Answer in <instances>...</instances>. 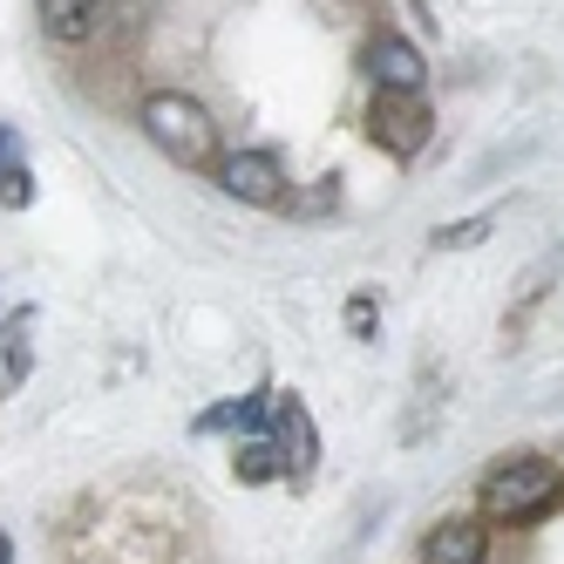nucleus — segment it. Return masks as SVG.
Segmentation results:
<instances>
[{
  "label": "nucleus",
  "mask_w": 564,
  "mask_h": 564,
  "mask_svg": "<svg viewBox=\"0 0 564 564\" xmlns=\"http://www.w3.org/2000/svg\"><path fill=\"white\" fill-rule=\"evenodd\" d=\"M34 14H42V34H48V42H62V48H68V42H89L96 21H102L96 0H42Z\"/></svg>",
  "instance_id": "6e6552de"
},
{
  "label": "nucleus",
  "mask_w": 564,
  "mask_h": 564,
  "mask_svg": "<svg viewBox=\"0 0 564 564\" xmlns=\"http://www.w3.org/2000/svg\"><path fill=\"white\" fill-rule=\"evenodd\" d=\"M482 231H490V218H463V225H442V231H435V246H476Z\"/></svg>",
  "instance_id": "f8f14e48"
},
{
  "label": "nucleus",
  "mask_w": 564,
  "mask_h": 564,
  "mask_svg": "<svg viewBox=\"0 0 564 564\" xmlns=\"http://www.w3.org/2000/svg\"><path fill=\"white\" fill-rule=\"evenodd\" d=\"M238 476L246 482H272V476H286L279 469V449H272V435L259 429V435H246V449H238Z\"/></svg>",
  "instance_id": "9d476101"
},
{
  "label": "nucleus",
  "mask_w": 564,
  "mask_h": 564,
  "mask_svg": "<svg viewBox=\"0 0 564 564\" xmlns=\"http://www.w3.org/2000/svg\"><path fill=\"white\" fill-rule=\"evenodd\" d=\"M0 564H14V544H8V531H0Z\"/></svg>",
  "instance_id": "dca6fc26"
},
{
  "label": "nucleus",
  "mask_w": 564,
  "mask_h": 564,
  "mask_svg": "<svg viewBox=\"0 0 564 564\" xmlns=\"http://www.w3.org/2000/svg\"><path fill=\"white\" fill-rule=\"evenodd\" d=\"M557 490H564V476L544 456H510V463H497L482 476V503L497 517H538V510L557 503Z\"/></svg>",
  "instance_id": "f03ea898"
},
{
  "label": "nucleus",
  "mask_w": 564,
  "mask_h": 564,
  "mask_svg": "<svg viewBox=\"0 0 564 564\" xmlns=\"http://www.w3.org/2000/svg\"><path fill=\"white\" fill-rule=\"evenodd\" d=\"M360 75L375 83V96H422V55L401 34H375L360 48Z\"/></svg>",
  "instance_id": "7ed1b4c3"
},
{
  "label": "nucleus",
  "mask_w": 564,
  "mask_h": 564,
  "mask_svg": "<svg viewBox=\"0 0 564 564\" xmlns=\"http://www.w3.org/2000/svg\"><path fill=\"white\" fill-rule=\"evenodd\" d=\"M8 171H21V143H14V130H0V177Z\"/></svg>",
  "instance_id": "2eb2a0df"
},
{
  "label": "nucleus",
  "mask_w": 564,
  "mask_h": 564,
  "mask_svg": "<svg viewBox=\"0 0 564 564\" xmlns=\"http://www.w3.org/2000/svg\"><path fill=\"white\" fill-rule=\"evenodd\" d=\"M28 368H34V354H28V327H21V319H8V327H0V401L21 394Z\"/></svg>",
  "instance_id": "1a4fd4ad"
},
{
  "label": "nucleus",
  "mask_w": 564,
  "mask_h": 564,
  "mask_svg": "<svg viewBox=\"0 0 564 564\" xmlns=\"http://www.w3.org/2000/svg\"><path fill=\"white\" fill-rule=\"evenodd\" d=\"M368 123H375V143L394 150V156H415L429 143V109H422V96H375Z\"/></svg>",
  "instance_id": "39448f33"
},
{
  "label": "nucleus",
  "mask_w": 564,
  "mask_h": 564,
  "mask_svg": "<svg viewBox=\"0 0 564 564\" xmlns=\"http://www.w3.org/2000/svg\"><path fill=\"white\" fill-rule=\"evenodd\" d=\"M265 435H272L279 469H286V476H306V469H313V415L300 409L293 394H279V401H272V422H265Z\"/></svg>",
  "instance_id": "423d86ee"
},
{
  "label": "nucleus",
  "mask_w": 564,
  "mask_h": 564,
  "mask_svg": "<svg viewBox=\"0 0 564 564\" xmlns=\"http://www.w3.org/2000/svg\"><path fill=\"white\" fill-rule=\"evenodd\" d=\"M327 205H334V177H327V184H313L306 197H293V212H327Z\"/></svg>",
  "instance_id": "ddd939ff"
},
{
  "label": "nucleus",
  "mask_w": 564,
  "mask_h": 564,
  "mask_svg": "<svg viewBox=\"0 0 564 564\" xmlns=\"http://www.w3.org/2000/svg\"><path fill=\"white\" fill-rule=\"evenodd\" d=\"M490 557V531L476 517H449L422 538V564H482Z\"/></svg>",
  "instance_id": "0eeeda50"
},
{
  "label": "nucleus",
  "mask_w": 564,
  "mask_h": 564,
  "mask_svg": "<svg viewBox=\"0 0 564 564\" xmlns=\"http://www.w3.org/2000/svg\"><path fill=\"white\" fill-rule=\"evenodd\" d=\"M0 205H8V212L34 205V177H28V164H21V171H8V177H0Z\"/></svg>",
  "instance_id": "9b49d317"
},
{
  "label": "nucleus",
  "mask_w": 564,
  "mask_h": 564,
  "mask_svg": "<svg viewBox=\"0 0 564 564\" xmlns=\"http://www.w3.org/2000/svg\"><path fill=\"white\" fill-rule=\"evenodd\" d=\"M137 123H143V137L164 150L171 164H205V156L218 150V123L205 116V102H191L184 89H156V96H143Z\"/></svg>",
  "instance_id": "f257e3e1"
},
{
  "label": "nucleus",
  "mask_w": 564,
  "mask_h": 564,
  "mask_svg": "<svg viewBox=\"0 0 564 564\" xmlns=\"http://www.w3.org/2000/svg\"><path fill=\"white\" fill-rule=\"evenodd\" d=\"M218 184H225V197H238V205H279V197H286V171H279L272 150H238V156H225Z\"/></svg>",
  "instance_id": "20e7f679"
},
{
  "label": "nucleus",
  "mask_w": 564,
  "mask_h": 564,
  "mask_svg": "<svg viewBox=\"0 0 564 564\" xmlns=\"http://www.w3.org/2000/svg\"><path fill=\"white\" fill-rule=\"evenodd\" d=\"M347 319H354V334L368 340V334H375V300H354V306H347Z\"/></svg>",
  "instance_id": "4468645a"
}]
</instances>
